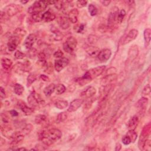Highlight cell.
Here are the masks:
<instances>
[{"instance_id": "obj_30", "label": "cell", "mask_w": 151, "mask_h": 151, "mask_svg": "<svg viewBox=\"0 0 151 151\" xmlns=\"http://www.w3.org/2000/svg\"><path fill=\"white\" fill-rule=\"evenodd\" d=\"M144 36L145 46L148 47L150 44V40H151V30L149 28L145 30V31L144 32Z\"/></svg>"}, {"instance_id": "obj_35", "label": "cell", "mask_w": 151, "mask_h": 151, "mask_svg": "<svg viewBox=\"0 0 151 151\" xmlns=\"http://www.w3.org/2000/svg\"><path fill=\"white\" fill-rule=\"evenodd\" d=\"M37 80V76L35 74L31 73L30 74L27 79V87H29L31 86L35 81Z\"/></svg>"}, {"instance_id": "obj_37", "label": "cell", "mask_w": 151, "mask_h": 151, "mask_svg": "<svg viewBox=\"0 0 151 151\" xmlns=\"http://www.w3.org/2000/svg\"><path fill=\"white\" fill-rule=\"evenodd\" d=\"M126 135L129 136V138H130V140H131V142L132 143H134L135 142H136V140L137 139V137H138V134L135 131V130H129V131L126 134Z\"/></svg>"}, {"instance_id": "obj_14", "label": "cell", "mask_w": 151, "mask_h": 151, "mask_svg": "<svg viewBox=\"0 0 151 151\" xmlns=\"http://www.w3.org/2000/svg\"><path fill=\"white\" fill-rule=\"evenodd\" d=\"M106 66H100L95 68H93L91 70H89V73L93 79L94 78L97 77L101 75L105 70Z\"/></svg>"}, {"instance_id": "obj_60", "label": "cell", "mask_w": 151, "mask_h": 151, "mask_svg": "<svg viewBox=\"0 0 151 151\" xmlns=\"http://www.w3.org/2000/svg\"><path fill=\"white\" fill-rule=\"evenodd\" d=\"M126 3L128 4L129 5H132L133 4H135V1H126Z\"/></svg>"}, {"instance_id": "obj_16", "label": "cell", "mask_w": 151, "mask_h": 151, "mask_svg": "<svg viewBox=\"0 0 151 151\" xmlns=\"http://www.w3.org/2000/svg\"><path fill=\"white\" fill-rule=\"evenodd\" d=\"M117 79V74H108L106 75L101 80L100 82V85L102 86L110 85L112 83H113L114 81Z\"/></svg>"}, {"instance_id": "obj_10", "label": "cell", "mask_w": 151, "mask_h": 151, "mask_svg": "<svg viewBox=\"0 0 151 151\" xmlns=\"http://www.w3.org/2000/svg\"><path fill=\"white\" fill-rule=\"evenodd\" d=\"M112 56L111 50L108 48L102 50L98 53L97 57V58L102 62H106Z\"/></svg>"}, {"instance_id": "obj_1", "label": "cell", "mask_w": 151, "mask_h": 151, "mask_svg": "<svg viewBox=\"0 0 151 151\" xmlns=\"http://www.w3.org/2000/svg\"><path fill=\"white\" fill-rule=\"evenodd\" d=\"M62 133L57 128H52L43 130L39 135V139L46 146L53 145L61 139Z\"/></svg>"}, {"instance_id": "obj_48", "label": "cell", "mask_w": 151, "mask_h": 151, "mask_svg": "<svg viewBox=\"0 0 151 151\" xmlns=\"http://www.w3.org/2000/svg\"><path fill=\"white\" fill-rule=\"evenodd\" d=\"M87 40H88V42H89L90 43L92 44V43H96V42H97L98 38H97V37L96 36H95V35H92V34H91V35L89 36L88 38H87Z\"/></svg>"}, {"instance_id": "obj_34", "label": "cell", "mask_w": 151, "mask_h": 151, "mask_svg": "<svg viewBox=\"0 0 151 151\" xmlns=\"http://www.w3.org/2000/svg\"><path fill=\"white\" fill-rule=\"evenodd\" d=\"M26 33H27V32L24 28H17L15 29V30L14 32V36L22 39V37L25 36Z\"/></svg>"}, {"instance_id": "obj_50", "label": "cell", "mask_w": 151, "mask_h": 151, "mask_svg": "<svg viewBox=\"0 0 151 151\" xmlns=\"http://www.w3.org/2000/svg\"><path fill=\"white\" fill-rule=\"evenodd\" d=\"M84 29H85V25L83 24H81L77 26L76 27L75 30H76V32L77 33H82Z\"/></svg>"}, {"instance_id": "obj_5", "label": "cell", "mask_w": 151, "mask_h": 151, "mask_svg": "<svg viewBox=\"0 0 151 151\" xmlns=\"http://www.w3.org/2000/svg\"><path fill=\"white\" fill-rule=\"evenodd\" d=\"M77 45V40L74 37H69L63 43V48L67 53H72L76 49Z\"/></svg>"}, {"instance_id": "obj_54", "label": "cell", "mask_w": 151, "mask_h": 151, "mask_svg": "<svg viewBox=\"0 0 151 151\" xmlns=\"http://www.w3.org/2000/svg\"><path fill=\"white\" fill-rule=\"evenodd\" d=\"M38 58L40 60H46V55L44 52H40L38 54Z\"/></svg>"}, {"instance_id": "obj_53", "label": "cell", "mask_w": 151, "mask_h": 151, "mask_svg": "<svg viewBox=\"0 0 151 151\" xmlns=\"http://www.w3.org/2000/svg\"><path fill=\"white\" fill-rule=\"evenodd\" d=\"M117 70L116 68L115 67H111V68H109L107 71H106V75L108 74H115V73L116 72Z\"/></svg>"}, {"instance_id": "obj_56", "label": "cell", "mask_w": 151, "mask_h": 151, "mask_svg": "<svg viewBox=\"0 0 151 151\" xmlns=\"http://www.w3.org/2000/svg\"><path fill=\"white\" fill-rule=\"evenodd\" d=\"M40 79H42L43 81H44V82H50V78L47 76H46L44 74H41L40 76Z\"/></svg>"}, {"instance_id": "obj_20", "label": "cell", "mask_w": 151, "mask_h": 151, "mask_svg": "<svg viewBox=\"0 0 151 151\" xmlns=\"http://www.w3.org/2000/svg\"><path fill=\"white\" fill-rule=\"evenodd\" d=\"M139 122V119L137 115L130 118L128 122V128L129 130H135Z\"/></svg>"}, {"instance_id": "obj_6", "label": "cell", "mask_w": 151, "mask_h": 151, "mask_svg": "<svg viewBox=\"0 0 151 151\" xmlns=\"http://www.w3.org/2000/svg\"><path fill=\"white\" fill-rule=\"evenodd\" d=\"M21 41V38H20L15 36H13L9 38L8 42L7 43V47L9 52H14L17 48V46L19 45Z\"/></svg>"}, {"instance_id": "obj_23", "label": "cell", "mask_w": 151, "mask_h": 151, "mask_svg": "<svg viewBox=\"0 0 151 151\" xmlns=\"http://www.w3.org/2000/svg\"><path fill=\"white\" fill-rule=\"evenodd\" d=\"M58 24L60 28H62L63 30H67L70 26V21L67 17H62L61 18H60L58 19Z\"/></svg>"}, {"instance_id": "obj_9", "label": "cell", "mask_w": 151, "mask_h": 151, "mask_svg": "<svg viewBox=\"0 0 151 151\" xmlns=\"http://www.w3.org/2000/svg\"><path fill=\"white\" fill-rule=\"evenodd\" d=\"M84 102L83 99H76L70 103L68 108L67 109V111L68 112H74L76 111L82 105Z\"/></svg>"}, {"instance_id": "obj_33", "label": "cell", "mask_w": 151, "mask_h": 151, "mask_svg": "<svg viewBox=\"0 0 151 151\" xmlns=\"http://www.w3.org/2000/svg\"><path fill=\"white\" fill-rule=\"evenodd\" d=\"M24 91V87L20 84L16 83L14 86V93L18 95V96H21L23 93Z\"/></svg>"}, {"instance_id": "obj_7", "label": "cell", "mask_w": 151, "mask_h": 151, "mask_svg": "<svg viewBox=\"0 0 151 151\" xmlns=\"http://www.w3.org/2000/svg\"><path fill=\"white\" fill-rule=\"evenodd\" d=\"M69 63V60L66 57H62L56 60L54 62V69L57 72H61Z\"/></svg>"}, {"instance_id": "obj_26", "label": "cell", "mask_w": 151, "mask_h": 151, "mask_svg": "<svg viewBox=\"0 0 151 151\" xmlns=\"http://www.w3.org/2000/svg\"><path fill=\"white\" fill-rule=\"evenodd\" d=\"M1 66L4 70L8 71L11 68L13 65V62L11 60L7 58H3L1 59Z\"/></svg>"}, {"instance_id": "obj_59", "label": "cell", "mask_w": 151, "mask_h": 151, "mask_svg": "<svg viewBox=\"0 0 151 151\" xmlns=\"http://www.w3.org/2000/svg\"><path fill=\"white\" fill-rule=\"evenodd\" d=\"M121 148H122V145H120V144H117L116 145V146H115V150H116V151H119V150H120V149H121Z\"/></svg>"}, {"instance_id": "obj_22", "label": "cell", "mask_w": 151, "mask_h": 151, "mask_svg": "<svg viewBox=\"0 0 151 151\" xmlns=\"http://www.w3.org/2000/svg\"><path fill=\"white\" fill-rule=\"evenodd\" d=\"M136 107L141 110H145L148 106V99L146 97H143L142 98H140L137 103H136Z\"/></svg>"}, {"instance_id": "obj_29", "label": "cell", "mask_w": 151, "mask_h": 151, "mask_svg": "<svg viewBox=\"0 0 151 151\" xmlns=\"http://www.w3.org/2000/svg\"><path fill=\"white\" fill-rule=\"evenodd\" d=\"M51 32L53 33V38L56 41H60L63 38V35L55 27H52L51 28Z\"/></svg>"}, {"instance_id": "obj_12", "label": "cell", "mask_w": 151, "mask_h": 151, "mask_svg": "<svg viewBox=\"0 0 151 151\" xmlns=\"http://www.w3.org/2000/svg\"><path fill=\"white\" fill-rule=\"evenodd\" d=\"M96 93V89L93 86H88L80 94V96L83 99H89Z\"/></svg>"}, {"instance_id": "obj_8", "label": "cell", "mask_w": 151, "mask_h": 151, "mask_svg": "<svg viewBox=\"0 0 151 151\" xmlns=\"http://www.w3.org/2000/svg\"><path fill=\"white\" fill-rule=\"evenodd\" d=\"M24 134L21 132H14L11 136L10 137V140H11V145L12 147L15 146L20 142H21L24 140Z\"/></svg>"}, {"instance_id": "obj_4", "label": "cell", "mask_w": 151, "mask_h": 151, "mask_svg": "<svg viewBox=\"0 0 151 151\" xmlns=\"http://www.w3.org/2000/svg\"><path fill=\"white\" fill-rule=\"evenodd\" d=\"M23 9V7L20 5L11 4L6 6L2 10V11L8 17H11L22 11Z\"/></svg>"}, {"instance_id": "obj_45", "label": "cell", "mask_w": 151, "mask_h": 151, "mask_svg": "<svg viewBox=\"0 0 151 151\" xmlns=\"http://www.w3.org/2000/svg\"><path fill=\"white\" fill-rule=\"evenodd\" d=\"M54 5L56 9L58 10H61L63 8L64 2L62 1H56Z\"/></svg>"}, {"instance_id": "obj_27", "label": "cell", "mask_w": 151, "mask_h": 151, "mask_svg": "<svg viewBox=\"0 0 151 151\" xmlns=\"http://www.w3.org/2000/svg\"><path fill=\"white\" fill-rule=\"evenodd\" d=\"M86 51L87 53L91 57H95L97 56L98 53H99L100 50L99 48L94 47V46H89L86 48Z\"/></svg>"}, {"instance_id": "obj_42", "label": "cell", "mask_w": 151, "mask_h": 151, "mask_svg": "<svg viewBox=\"0 0 151 151\" xmlns=\"http://www.w3.org/2000/svg\"><path fill=\"white\" fill-rule=\"evenodd\" d=\"M151 150V144H150V140L148 139H147L144 144L142 150H146V151H150Z\"/></svg>"}, {"instance_id": "obj_2", "label": "cell", "mask_w": 151, "mask_h": 151, "mask_svg": "<svg viewBox=\"0 0 151 151\" xmlns=\"http://www.w3.org/2000/svg\"><path fill=\"white\" fill-rule=\"evenodd\" d=\"M28 103L32 108L38 107L40 105L44 104V101L38 93L36 92H33L27 97Z\"/></svg>"}, {"instance_id": "obj_51", "label": "cell", "mask_w": 151, "mask_h": 151, "mask_svg": "<svg viewBox=\"0 0 151 151\" xmlns=\"http://www.w3.org/2000/svg\"><path fill=\"white\" fill-rule=\"evenodd\" d=\"M54 57H56V58H62V57L63 56V53L62 52V50H57V51H56V52H54V54H53Z\"/></svg>"}, {"instance_id": "obj_31", "label": "cell", "mask_w": 151, "mask_h": 151, "mask_svg": "<svg viewBox=\"0 0 151 151\" xmlns=\"http://www.w3.org/2000/svg\"><path fill=\"white\" fill-rule=\"evenodd\" d=\"M54 106L58 109H64L68 106V103L66 100H58L54 103Z\"/></svg>"}, {"instance_id": "obj_11", "label": "cell", "mask_w": 151, "mask_h": 151, "mask_svg": "<svg viewBox=\"0 0 151 151\" xmlns=\"http://www.w3.org/2000/svg\"><path fill=\"white\" fill-rule=\"evenodd\" d=\"M139 34V32L136 29H132L128 33L126 37L124 38L123 41L122 42L123 45H126L131 42L134 41V40L136 39V38L138 37Z\"/></svg>"}, {"instance_id": "obj_57", "label": "cell", "mask_w": 151, "mask_h": 151, "mask_svg": "<svg viewBox=\"0 0 151 151\" xmlns=\"http://www.w3.org/2000/svg\"><path fill=\"white\" fill-rule=\"evenodd\" d=\"M9 114L11 115V116L13 117H16L17 116H18V113L15 110H12L11 111L9 112Z\"/></svg>"}, {"instance_id": "obj_17", "label": "cell", "mask_w": 151, "mask_h": 151, "mask_svg": "<svg viewBox=\"0 0 151 151\" xmlns=\"http://www.w3.org/2000/svg\"><path fill=\"white\" fill-rule=\"evenodd\" d=\"M92 77L87 71L83 74V76L77 80V82L80 85V86H84L92 82Z\"/></svg>"}, {"instance_id": "obj_18", "label": "cell", "mask_w": 151, "mask_h": 151, "mask_svg": "<svg viewBox=\"0 0 151 151\" xmlns=\"http://www.w3.org/2000/svg\"><path fill=\"white\" fill-rule=\"evenodd\" d=\"M79 12L77 9H73L68 14V19L73 24H76L78 21Z\"/></svg>"}, {"instance_id": "obj_13", "label": "cell", "mask_w": 151, "mask_h": 151, "mask_svg": "<svg viewBox=\"0 0 151 151\" xmlns=\"http://www.w3.org/2000/svg\"><path fill=\"white\" fill-rule=\"evenodd\" d=\"M37 37L34 34H29L27 37V38H26L25 41L24 42V45L25 47L28 50L32 48L33 45L37 41Z\"/></svg>"}, {"instance_id": "obj_44", "label": "cell", "mask_w": 151, "mask_h": 151, "mask_svg": "<svg viewBox=\"0 0 151 151\" xmlns=\"http://www.w3.org/2000/svg\"><path fill=\"white\" fill-rule=\"evenodd\" d=\"M122 141L123 142V144L125 145H128L130 144H131V140H130V138H129V136H128L127 135H125V136H123L122 139Z\"/></svg>"}, {"instance_id": "obj_24", "label": "cell", "mask_w": 151, "mask_h": 151, "mask_svg": "<svg viewBox=\"0 0 151 151\" xmlns=\"http://www.w3.org/2000/svg\"><path fill=\"white\" fill-rule=\"evenodd\" d=\"M56 15L50 12V11H46L42 15V21L45 22H51L55 19Z\"/></svg>"}, {"instance_id": "obj_41", "label": "cell", "mask_w": 151, "mask_h": 151, "mask_svg": "<svg viewBox=\"0 0 151 151\" xmlns=\"http://www.w3.org/2000/svg\"><path fill=\"white\" fill-rule=\"evenodd\" d=\"M42 15L43 14L42 13H34L32 14V18L34 21L38 23L42 21Z\"/></svg>"}, {"instance_id": "obj_43", "label": "cell", "mask_w": 151, "mask_h": 151, "mask_svg": "<svg viewBox=\"0 0 151 151\" xmlns=\"http://www.w3.org/2000/svg\"><path fill=\"white\" fill-rule=\"evenodd\" d=\"M150 94V86L149 85H147L145 86L142 91V95L143 96H148Z\"/></svg>"}, {"instance_id": "obj_32", "label": "cell", "mask_w": 151, "mask_h": 151, "mask_svg": "<svg viewBox=\"0 0 151 151\" xmlns=\"http://www.w3.org/2000/svg\"><path fill=\"white\" fill-rule=\"evenodd\" d=\"M126 11L125 10L122 9L120 10V11H119L117 14V17H116V22L120 24L122 23L123 21V19L126 16Z\"/></svg>"}, {"instance_id": "obj_47", "label": "cell", "mask_w": 151, "mask_h": 151, "mask_svg": "<svg viewBox=\"0 0 151 151\" xmlns=\"http://www.w3.org/2000/svg\"><path fill=\"white\" fill-rule=\"evenodd\" d=\"M14 56H15V58H17L18 60H21V59H23L26 57V55H25V54H24L21 52H20V51H19V50H18V51H17L15 53Z\"/></svg>"}, {"instance_id": "obj_49", "label": "cell", "mask_w": 151, "mask_h": 151, "mask_svg": "<svg viewBox=\"0 0 151 151\" xmlns=\"http://www.w3.org/2000/svg\"><path fill=\"white\" fill-rule=\"evenodd\" d=\"M87 4V1H77L76 2V5L79 8H82L86 7Z\"/></svg>"}, {"instance_id": "obj_36", "label": "cell", "mask_w": 151, "mask_h": 151, "mask_svg": "<svg viewBox=\"0 0 151 151\" xmlns=\"http://www.w3.org/2000/svg\"><path fill=\"white\" fill-rule=\"evenodd\" d=\"M66 88L64 85L58 84L56 86L55 91L57 95H62L66 91Z\"/></svg>"}, {"instance_id": "obj_55", "label": "cell", "mask_w": 151, "mask_h": 151, "mask_svg": "<svg viewBox=\"0 0 151 151\" xmlns=\"http://www.w3.org/2000/svg\"><path fill=\"white\" fill-rule=\"evenodd\" d=\"M0 96H1V99L6 97V93L3 87H0Z\"/></svg>"}, {"instance_id": "obj_25", "label": "cell", "mask_w": 151, "mask_h": 151, "mask_svg": "<svg viewBox=\"0 0 151 151\" xmlns=\"http://www.w3.org/2000/svg\"><path fill=\"white\" fill-rule=\"evenodd\" d=\"M56 86L54 83H51L46 86L43 90V92L45 96L47 97H49L51 96L52 93H53V92L55 91Z\"/></svg>"}, {"instance_id": "obj_15", "label": "cell", "mask_w": 151, "mask_h": 151, "mask_svg": "<svg viewBox=\"0 0 151 151\" xmlns=\"http://www.w3.org/2000/svg\"><path fill=\"white\" fill-rule=\"evenodd\" d=\"M18 106L21 111L27 116L31 115L34 112L33 108L28 107L23 100H19L18 102Z\"/></svg>"}, {"instance_id": "obj_62", "label": "cell", "mask_w": 151, "mask_h": 151, "mask_svg": "<svg viewBox=\"0 0 151 151\" xmlns=\"http://www.w3.org/2000/svg\"><path fill=\"white\" fill-rule=\"evenodd\" d=\"M20 3H22L23 4H26L27 3H28V1H20Z\"/></svg>"}, {"instance_id": "obj_28", "label": "cell", "mask_w": 151, "mask_h": 151, "mask_svg": "<svg viewBox=\"0 0 151 151\" xmlns=\"http://www.w3.org/2000/svg\"><path fill=\"white\" fill-rule=\"evenodd\" d=\"M48 122V119L44 115H38L35 117V123L37 125H44Z\"/></svg>"}, {"instance_id": "obj_38", "label": "cell", "mask_w": 151, "mask_h": 151, "mask_svg": "<svg viewBox=\"0 0 151 151\" xmlns=\"http://www.w3.org/2000/svg\"><path fill=\"white\" fill-rule=\"evenodd\" d=\"M67 114L66 112H62V113H60L57 117V119H56V121L57 123H61L63 122L67 119Z\"/></svg>"}, {"instance_id": "obj_58", "label": "cell", "mask_w": 151, "mask_h": 151, "mask_svg": "<svg viewBox=\"0 0 151 151\" xmlns=\"http://www.w3.org/2000/svg\"><path fill=\"white\" fill-rule=\"evenodd\" d=\"M100 2L103 6H105V7L108 6L110 4V3H111L110 1H100Z\"/></svg>"}, {"instance_id": "obj_3", "label": "cell", "mask_w": 151, "mask_h": 151, "mask_svg": "<svg viewBox=\"0 0 151 151\" xmlns=\"http://www.w3.org/2000/svg\"><path fill=\"white\" fill-rule=\"evenodd\" d=\"M49 5L48 1H37L28 9V12L30 14L34 13H42Z\"/></svg>"}, {"instance_id": "obj_39", "label": "cell", "mask_w": 151, "mask_h": 151, "mask_svg": "<svg viewBox=\"0 0 151 151\" xmlns=\"http://www.w3.org/2000/svg\"><path fill=\"white\" fill-rule=\"evenodd\" d=\"M88 9H89V12L91 16L93 17L97 15V12H98L97 8L93 4H90L88 7Z\"/></svg>"}, {"instance_id": "obj_46", "label": "cell", "mask_w": 151, "mask_h": 151, "mask_svg": "<svg viewBox=\"0 0 151 151\" xmlns=\"http://www.w3.org/2000/svg\"><path fill=\"white\" fill-rule=\"evenodd\" d=\"M1 121L4 125H8L9 122V117L5 113H1Z\"/></svg>"}, {"instance_id": "obj_61", "label": "cell", "mask_w": 151, "mask_h": 151, "mask_svg": "<svg viewBox=\"0 0 151 151\" xmlns=\"http://www.w3.org/2000/svg\"><path fill=\"white\" fill-rule=\"evenodd\" d=\"M16 150H27V149L25 148H19L18 149H15Z\"/></svg>"}, {"instance_id": "obj_21", "label": "cell", "mask_w": 151, "mask_h": 151, "mask_svg": "<svg viewBox=\"0 0 151 151\" xmlns=\"http://www.w3.org/2000/svg\"><path fill=\"white\" fill-rule=\"evenodd\" d=\"M139 54V50L138 48V46H133L129 50L128 53V56L129 59L130 61H133L134 59L136 58V57L138 56Z\"/></svg>"}, {"instance_id": "obj_19", "label": "cell", "mask_w": 151, "mask_h": 151, "mask_svg": "<svg viewBox=\"0 0 151 151\" xmlns=\"http://www.w3.org/2000/svg\"><path fill=\"white\" fill-rule=\"evenodd\" d=\"M118 11L119 9L115 8L113 11L109 14L108 17V26L109 27H112L116 22V17Z\"/></svg>"}, {"instance_id": "obj_40", "label": "cell", "mask_w": 151, "mask_h": 151, "mask_svg": "<svg viewBox=\"0 0 151 151\" xmlns=\"http://www.w3.org/2000/svg\"><path fill=\"white\" fill-rule=\"evenodd\" d=\"M33 126L31 124H28V125H26L23 128V130H22V132L24 134V135H27L28 134H30V132H31L33 129Z\"/></svg>"}, {"instance_id": "obj_52", "label": "cell", "mask_w": 151, "mask_h": 151, "mask_svg": "<svg viewBox=\"0 0 151 151\" xmlns=\"http://www.w3.org/2000/svg\"><path fill=\"white\" fill-rule=\"evenodd\" d=\"M28 50H29V56H30V57L34 58L37 54V51L36 50V49L32 48Z\"/></svg>"}]
</instances>
